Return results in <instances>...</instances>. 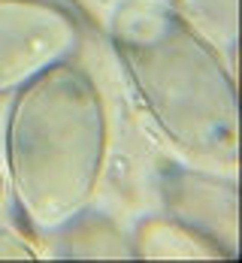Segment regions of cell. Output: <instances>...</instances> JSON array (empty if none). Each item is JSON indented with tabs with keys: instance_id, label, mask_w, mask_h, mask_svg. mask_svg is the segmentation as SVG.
<instances>
[{
	"instance_id": "obj_7",
	"label": "cell",
	"mask_w": 242,
	"mask_h": 263,
	"mask_svg": "<svg viewBox=\"0 0 242 263\" xmlns=\"http://www.w3.org/2000/svg\"><path fill=\"white\" fill-rule=\"evenodd\" d=\"M0 257L6 260H36V248L9 227H0Z\"/></svg>"
},
{
	"instance_id": "obj_6",
	"label": "cell",
	"mask_w": 242,
	"mask_h": 263,
	"mask_svg": "<svg viewBox=\"0 0 242 263\" xmlns=\"http://www.w3.org/2000/svg\"><path fill=\"white\" fill-rule=\"evenodd\" d=\"M73 6L97 27L103 36L115 40L134 25L173 9V0H73Z\"/></svg>"
},
{
	"instance_id": "obj_3",
	"label": "cell",
	"mask_w": 242,
	"mask_h": 263,
	"mask_svg": "<svg viewBox=\"0 0 242 263\" xmlns=\"http://www.w3.org/2000/svg\"><path fill=\"white\" fill-rule=\"evenodd\" d=\"M82 43L79 22L52 0H0V97L73 58Z\"/></svg>"
},
{
	"instance_id": "obj_1",
	"label": "cell",
	"mask_w": 242,
	"mask_h": 263,
	"mask_svg": "<svg viewBox=\"0 0 242 263\" xmlns=\"http://www.w3.org/2000/svg\"><path fill=\"white\" fill-rule=\"evenodd\" d=\"M106 139L103 97L70 58L15 91L6 121V170L30 230L58 233L88 212L103 176Z\"/></svg>"
},
{
	"instance_id": "obj_4",
	"label": "cell",
	"mask_w": 242,
	"mask_h": 263,
	"mask_svg": "<svg viewBox=\"0 0 242 263\" xmlns=\"http://www.w3.org/2000/svg\"><path fill=\"white\" fill-rule=\"evenodd\" d=\"M163 200L173 218L197 227L200 233L215 239L218 245L236 257L239 239V194L233 182H221L206 173L191 170H170L163 179Z\"/></svg>"
},
{
	"instance_id": "obj_5",
	"label": "cell",
	"mask_w": 242,
	"mask_h": 263,
	"mask_svg": "<svg viewBox=\"0 0 242 263\" xmlns=\"http://www.w3.org/2000/svg\"><path fill=\"white\" fill-rule=\"evenodd\" d=\"M131 251L148 260H233L215 239L179 218H145L134 230Z\"/></svg>"
},
{
	"instance_id": "obj_8",
	"label": "cell",
	"mask_w": 242,
	"mask_h": 263,
	"mask_svg": "<svg viewBox=\"0 0 242 263\" xmlns=\"http://www.w3.org/2000/svg\"><path fill=\"white\" fill-rule=\"evenodd\" d=\"M0 197H3V179H0Z\"/></svg>"
},
{
	"instance_id": "obj_2",
	"label": "cell",
	"mask_w": 242,
	"mask_h": 263,
	"mask_svg": "<svg viewBox=\"0 0 242 263\" xmlns=\"http://www.w3.org/2000/svg\"><path fill=\"white\" fill-rule=\"evenodd\" d=\"M152 121L188 158L236 166V85L221 54L166 9L112 40Z\"/></svg>"
}]
</instances>
